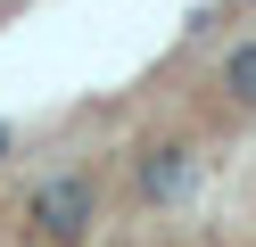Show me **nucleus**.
Listing matches in <instances>:
<instances>
[{"instance_id": "f257e3e1", "label": "nucleus", "mask_w": 256, "mask_h": 247, "mask_svg": "<svg viewBox=\"0 0 256 247\" xmlns=\"http://www.w3.org/2000/svg\"><path fill=\"white\" fill-rule=\"evenodd\" d=\"M25 223H34L42 239H83V231L100 223V181L91 173H50L25 198Z\"/></svg>"}, {"instance_id": "f03ea898", "label": "nucleus", "mask_w": 256, "mask_h": 247, "mask_svg": "<svg viewBox=\"0 0 256 247\" xmlns=\"http://www.w3.org/2000/svg\"><path fill=\"white\" fill-rule=\"evenodd\" d=\"M132 181H140V198H157V206H166V198H182L190 190V148H140V165H132Z\"/></svg>"}, {"instance_id": "7ed1b4c3", "label": "nucleus", "mask_w": 256, "mask_h": 247, "mask_svg": "<svg viewBox=\"0 0 256 247\" xmlns=\"http://www.w3.org/2000/svg\"><path fill=\"white\" fill-rule=\"evenodd\" d=\"M223 91H232L240 107H256V41H240V49H223Z\"/></svg>"}, {"instance_id": "20e7f679", "label": "nucleus", "mask_w": 256, "mask_h": 247, "mask_svg": "<svg viewBox=\"0 0 256 247\" xmlns=\"http://www.w3.org/2000/svg\"><path fill=\"white\" fill-rule=\"evenodd\" d=\"M8 148H17V124H0V157H8Z\"/></svg>"}, {"instance_id": "39448f33", "label": "nucleus", "mask_w": 256, "mask_h": 247, "mask_svg": "<svg viewBox=\"0 0 256 247\" xmlns=\"http://www.w3.org/2000/svg\"><path fill=\"white\" fill-rule=\"evenodd\" d=\"M240 8H256V0H240Z\"/></svg>"}]
</instances>
